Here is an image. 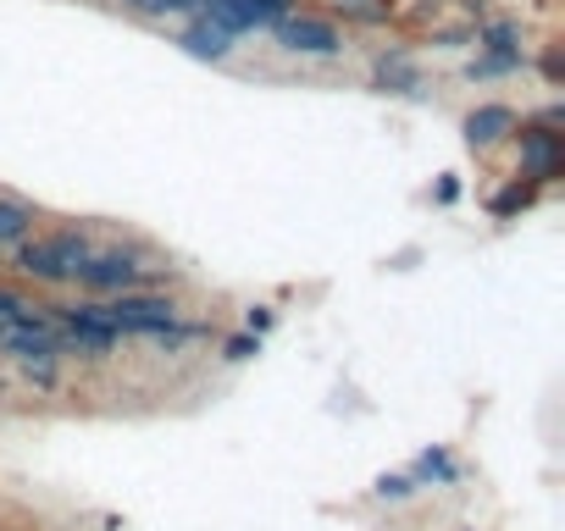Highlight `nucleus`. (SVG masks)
Here are the masks:
<instances>
[{"label":"nucleus","mask_w":565,"mask_h":531,"mask_svg":"<svg viewBox=\"0 0 565 531\" xmlns=\"http://www.w3.org/2000/svg\"><path fill=\"white\" fill-rule=\"evenodd\" d=\"M272 39H278V50L305 56V61H339V56L350 50L344 28H339L333 17H316V12H289V17H278V23H272Z\"/></svg>","instance_id":"f257e3e1"},{"label":"nucleus","mask_w":565,"mask_h":531,"mask_svg":"<svg viewBox=\"0 0 565 531\" xmlns=\"http://www.w3.org/2000/svg\"><path fill=\"white\" fill-rule=\"evenodd\" d=\"M101 316L128 338V332H161V327H173L178 321V299L173 294H144V288H128V294H111L101 299Z\"/></svg>","instance_id":"f03ea898"},{"label":"nucleus","mask_w":565,"mask_h":531,"mask_svg":"<svg viewBox=\"0 0 565 531\" xmlns=\"http://www.w3.org/2000/svg\"><path fill=\"white\" fill-rule=\"evenodd\" d=\"M510 139H516V155H521V177H532L538 189H549V184H560V177H565V133L560 128L527 122Z\"/></svg>","instance_id":"7ed1b4c3"},{"label":"nucleus","mask_w":565,"mask_h":531,"mask_svg":"<svg viewBox=\"0 0 565 531\" xmlns=\"http://www.w3.org/2000/svg\"><path fill=\"white\" fill-rule=\"evenodd\" d=\"M72 283L84 288V294H128V288H144L139 249H95Z\"/></svg>","instance_id":"20e7f679"},{"label":"nucleus","mask_w":565,"mask_h":531,"mask_svg":"<svg viewBox=\"0 0 565 531\" xmlns=\"http://www.w3.org/2000/svg\"><path fill=\"white\" fill-rule=\"evenodd\" d=\"M516 128H521V117H516V106H505V101L476 106V111H466V122H460V133H466L471 150H494V144H505Z\"/></svg>","instance_id":"39448f33"},{"label":"nucleus","mask_w":565,"mask_h":531,"mask_svg":"<svg viewBox=\"0 0 565 531\" xmlns=\"http://www.w3.org/2000/svg\"><path fill=\"white\" fill-rule=\"evenodd\" d=\"M17 255H12V266L23 278H34V283H45V288H61V272H56V255H50V238H23V244H12Z\"/></svg>","instance_id":"423d86ee"},{"label":"nucleus","mask_w":565,"mask_h":531,"mask_svg":"<svg viewBox=\"0 0 565 531\" xmlns=\"http://www.w3.org/2000/svg\"><path fill=\"white\" fill-rule=\"evenodd\" d=\"M178 45H184L195 61H227V56H233V34H222V28L205 23V17H189V28L178 34Z\"/></svg>","instance_id":"0eeeda50"},{"label":"nucleus","mask_w":565,"mask_h":531,"mask_svg":"<svg viewBox=\"0 0 565 531\" xmlns=\"http://www.w3.org/2000/svg\"><path fill=\"white\" fill-rule=\"evenodd\" d=\"M377 88H393V95H422V72L405 50H382L377 56Z\"/></svg>","instance_id":"6e6552de"},{"label":"nucleus","mask_w":565,"mask_h":531,"mask_svg":"<svg viewBox=\"0 0 565 531\" xmlns=\"http://www.w3.org/2000/svg\"><path fill=\"white\" fill-rule=\"evenodd\" d=\"M50 255H56V272H61V283H72L78 272H84V260L95 255V244H90V233L67 227V233H56V238H50Z\"/></svg>","instance_id":"1a4fd4ad"},{"label":"nucleus","mask_w":565,"mask_h":531,"mask_svg":"<svg viewBox=\"0 0 565 531\" xmlns=\"http://www.w3.org/2000/svg\"><path fill=\"white\" fill-rule=\"evenodd\" d=\"M411 482H416V487H433V482H438V487H455V482H460V465H455L449 449H438V442H433V449H422V460L411 465Z\"/></svg>","instance_id":"9d476101"},{"label":"nucleus","mask_w":565,"mask_h":531,"mask_svg":"<svg viewBox=\"0 0 565 531\" xmlns=\"http://www.w3.org/2000/svg\"><path fill=\"white\" fill-rule=\"evenodd\" d=\"M34 222H39V211H34L28 200H12V194H0V249L23 244V238L34 233Z\"/></svg>","instance_id":"9b49d317"},{"label":"nucleus","mask_w":565,"mask_h":531,"mask_svg":"<svg viewBox=\"0 0 565 531\" xmlns=\"http://www.w3.org/2000/svg\"><path fill=\"white\" fill-rule=\"evenodd\" d=\"M538 184H532V177H527V184H521V177H516V184H505L494 200H489V216H499V222H510V216H521V211H532L538 205Z\"/></svg>","instance_id":"f8f14e48"},{"label":"nucleus","mask_w":565,"mask_h":531,"mask_svg":"<svg viewBox=\"0 0 565 531\" xmlns=\"http://www.w3.org/2000/svg\"><path fill=\"white\" fill-rule=\"evenodd\" d=\"M476 50H489V56H521V23L499 17L489 28H476Z\"/></svg>","instance_id":"ddd939ff"},{"label":"nucleus","mask_w":565,"mask_h":531,"mask_svg":"<svg viewBox=\"0 0 565 531\" xmlns=\"http://www.w3.org/2000/svg\"><path fill=\"white\" fill-rule=\"evenodd\" d=\"M372 498H377V504H405V498H416L411 471H382V476L372 482Z\"/></svg>","instance_id":"4468645a"},{"label":"nucleus","mask_w":565,"mask_h":531,"mask_svg":"<svg viewBox=\"0 0 565 531\" xmlns=\"http://www.w3.org/2000/svg\"><path fill=\"white\" fill-rule=\"evenodd\" d=\"M521 67H527V56H489V50H482L466 72H471V78H510V72H521Z\"/></svg>","instance_id":"2eb2a0df"},{"label":"nucleus","mask_w":565,"mask_h":531,"mask_svg":"<svg viewBox=\"0 0 565 531\" xmlns=\"http://www.w3.org/2000/svg\"><path fill=\"white\" fill-rule=\"evenodd\" d=\"M256 354H261V338H256V332L222 338V361H227V366H245V361H256Z\"/></svg>","instance_id":"dca6fc26"},{"label":"nucleus","mask_w":565,"mask_h":531,"mask_svg":"<svg viewBox=\"0 0 565 531\" xmlns=\"http://www.w3.org/2000/svg\"><path fill=\"white\" fill-rule=\"evenodd\" d=\"M200 0H144V17H195Z\"/></svg>","instance_id":"f3484780"},{"label":"nucleus","mask_w":565,"mask_h":531,"mask_svg":"<svg viewBox=\"0 0 565 531\" xmlns=\"http://www.w3.org/2000/svg\"><path fill=\"white\" fill-rule=\"evenodd\" d=\"M28 310V299L23 294H12V288H0V327H12L17 316Z\"/></svg>","instance_id":"a211bd4d"},{"label":"nucleus","mask_w":565,"mask_h":531,"mask_svg":"<svg viewBox=\"0 0 565 531\" xmlns=\"http://www.w3.org/2000/svg\"><path fill=\"white\" fill-rule=\"evenodd\" d=\"M272 321H278V316H272V305H250V310H245V332H256V338H261Z\"/></svg>","instance_id":"6ab92c4d"},{"label":"nucleus","mask_w":565,"mask_h":531,"mask_svg":"<svg viewBox=\"0 0 565 531\" xmlns=\"http://www.w3.org/2000/svg\"><path fill=\"white\" fill-rule=\"evenodd\" d=\"M433 200H438V205H455V200H460V177H455V172H444V177H438Z\"/></svg>","instance_id":"aec40b11"},{"label":"nucleus","mask_w":565,"mask_h":531,"mask_svg":"<svg viewBox=\"0 0 565 531\" xmlns=\"http://www.w3.org/2000/svg\"><path fill=\"white\" fill-rule=\"evenodd\" d=\"M543 78L560 88V78H565V56H560V50H549V56H543Z\"/></svg>","instance_id":"412c9836"},{"label":"nucleus","mask_w":565,"mask_h":531,"mask_svg":"<svg viewBox=\"0 0 565 531\" xmlns=\"http://www.w3.org/2000/svg\"><path fill=\"white\" fill-rule=\"evenodd\" d=\"M538 122H543V128H565V106H560V101H554V106H549V111H543V117H538Z\"/></svg>","instance_id":"4be33fe9"},{"label":"nucleus","mask_w":565,"mask_h":531,"mask_svg":"<svg viewBox=\"0 0 565 531\" xmlns=\"http://www.w3.org/2000/svg\"><path fill=\"white\" fill-rule=\"evenodd\" d=\"M122 7H133V12H144V0H122Z\"/></svg>","instance_id":"5701e85b"}]
</instances>
